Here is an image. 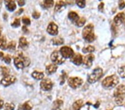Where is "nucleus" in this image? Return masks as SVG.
<instances>
[{
	"label": "nucleus",
	"instance_id": "423d86ee",
	"mask_svg": "<svg viewBox=\"0 0 125 110\" xmlns=\"http://www.w3.org/2000/svg\"><path fill=\"white\" fill-rule=\"evenodd\" d=\"M51 60L55 65H61L65 61V59L62 57L61 53L58 51H55L51 55Z\"/></svg>",
	"mask_w": 125,
	"mask_h": 110
},
{
	"label": "nucleus",
	"instance_id": "9d476101",
	"mask_svg": "<svg viewBox=\"0 0 125 110\" xmlns=\"http://www.w3.org/2000/svg\"><path fill=\"white\" fill-rule=\"evenodd\" d=\"M40 87L41 89L43 91H49L51 90L53 87V83L52 81L49 79H45L42 80L40 83Z\"/></svg>",
	"mask_w": 125,
	"mask_h": 110
},
{
	"label": "nucleus",
	"instance_id": "72a5a7b5",
	"mask_svg": "<svg viewBox=\"0 0 125 110\" xmlns=\"http://www.w3.org/2000/svg\"><path fill=\"white\" fill-rule=\"evenodd\" d=\"M22 22L26 25H30L31 24V21L29 17H23L22 19Z\"/></svg>",
	"mask_w": 125,
	"mask_h": 110
},
{
	"label": "nucleus",
	"instance_id": "a211bd4d",
	"mask_svg": "<svg viewBox=\"0 0 125 110\" xmlns=\"http://www.w3.org/2000/svg\"><path fill=\"white\" fill-rule=\"evenodd\" d=\"M5 3L8 10L11 12L13 11L16 9V5L13 1H6Z\"/></svg>",
	"mask_w": 125,
	"mask_h": 110
},
{
	"label": "nucleus",
	"instance_id": "4be33fe9",
	"mask_svg": "<svg viewBox=\"0 0 125 110\" xmlns=\"http://www.w3.org/2000/svg\"><path fill=\"white\" fill-rule=\"evenodd\" d=\"M52 42L53 45L58 46L62 45L64 43L63 39L61 37H55L52 40Z\"/></svg>",
	"mask_w": 125,
	"mask_h": 110
},
{
	"label": "nucleus",
	"instance_id": "6ab92c4d",
	"mask_svg": "<svg viewBox=\"0 0 125 110\" xmlns=\"http://www.w3.org/2000/svg\"><path fill=\"white\" fill-rule=\"evenodd\" d=\"M32 76L33 79L37 80H42L44 77V73L42 72H39L37 71H33L32 73Z\"/></svg>",
	"mask_w": 125,
	"mask_h": 110
},
{
	"label": "nucleus",
	"instance_id": "37998d69",
	"mask_svg": "<svg viewBox=\"0 0 125 110\" xmlns=\"http://www.w3.org/2000/svg\"><path fill=\"white\" fill-rule=\"evenodd\" d=\"M3 101L2 100H0V109H1V108L3 106Z\"/></svg>",
	"mask_w": 125,
	"mask_h": 110
},
{
	"label": "nucleus",
	"instance_id": "5701e85b",
	"mask_svg": "<svg viewBox=\"0 0 125 110\" xmlns=\"http://www.w3.org/2000/svg\"><path fill=\"white\" fill-rule=\"evenodd\" d=\"M0 49L3 50L6 49V39L5 36H0Z\"/></svg>",
	"mask_w": 125,
	"mask_h": 110
},
{
	"label": "nucleus",
	"instance_id": "c9c22d12",
	"mask_svg": "<svg viewBox=\"0 0 125 110\" xmlns=\"http://www.w3.org/2000/svg\"><path fill=\"white\" fill-rule=\"evenodd\" d=\"M2 60L7 64L10 63V62H11V57H10V56H9V55H6V56H4V57H3V58L2 59Z\"/></svg>",
	"mask_w": 125,
	"mask_h": 110
},
{
	"label": "nucleus",
	"instance_id": "4468645a",
	"mask_svg": "<svg viewBox=\"0 0 125 110\" xmlns=\"http://www.w3.org/2000/svg\"><path fill=\"white\" fill-rule=\"evenodd\" d=\"M125 20V14L124 12L118 13L114 18V22L117 26H119L124 22Z\"/></svg>",
	"mask_w": 125,
	"mask_h": 110
},
{
	"label": "nucleus",
	"instance_id": "20e7f679",
	"mask_svg": "<svg viewBox=\"0 0 125 110\" xmlns=\"http://www.w3.org/2000/svg\"><path fill=\"white\" fill-rule=\"evenodd\" d=\"M115 101L117 105H122L125 96V86L121 85L117 87L114 93Z\"/></svg>",
	"mask_w": 125,
	"mask_h": 110
},
{
	"label": "nucleus",
	"instance_id": "6e6552de",
	"mask_svg": "<svg viewBox=\"0 0 125 110\" xmlns=\"http://www.w3.org/2000/svg\"><path fill=\"white\" fill-rule=\"evenodd\" d=\"M60 52L64 59L71 58L74 55L73 50L68 46H63L61 47Z\"/></svg>",
	"mask_w": 125,
	"mask_h": 110
},
{
	"label": "nucleus",
	"instance_id": "f8f14e48",
	"mask_svg": "<svg viewBox=\"0 0 125 110\" xmlns=\"http://www.w3.org/2000/svg\"><path fill=\"white\" fill-rule=\"evenodd\" d=\"M47 32L52 36L57 35L58 33V26L54 22H51L48 25L47 29Z\"/></svg>",
	"mask_w": 125,
	"mask_h": 110
},
{
	"label": "nucleus",
	"instance_id": "473e14b6",
	"mask_svg": "<svg viewBox=\"0 0 125 110\" xmlns=\"http://www.w3.org/2000/svg\"><path fill=\"white\" fill-rule=\"evenodd\" d=\"M32 109V106L30 104V103L28 102H26L24 103L22 106L23 110H31Z\"/></svg>",
	"mask_w": 125,
	"mask_h": 110
},
{
	"label": "nucleus",
	"instance_id": "aec40b11",
	"mask_svg": "<svg viewBox=\"0 0 125 110\" xmlns=\"http://www.w3.org/2000/svg\"><path fill=\"white\" fill-rule=\"evenodd\" d=\"M83 101L81 100H77L73 104L72 106V110H80L81 108L83 106Z\"/></svg>",
	"mask_w": 125,
	"mask_h": 110
},
{
	"label": "nucleus",
	"instance_id": "f257e3e1",
	"mask_svg": "<svg viewBox=\"0 0 125 110\" xmlns=\"http://www.w3.org/2000/svg\"><path fill=\"white\" fill-rule=\"evenodd\" d=\"M82 37L87 42H92L95 40V35L94 32V25L89 24L84 27L82 30Z\"/></svg>",
	"mask_w": 125,
	"mask_h": 110
},
{
	"label": "nucleus",
	"instance_id": "4c0bfd02",
	"mask_svg": "<svg viewBox=\"0 0 125 110\" xmlns=\"http://www.w3.org/2000/svg\"><path fill=\"white\" fill-rule=\"evenodd\" d=\"M32 17L35 19H38L40 17V13L37 11H35L32 13Z\"/></svg>",
	"mask_w": 125,
	"mask_h": 110
},
{
	"label": "nucleus",
	"instance_id": "7c9ffc66",
	"mask_svg": "<svg viewBox=\"0 0 125 110\" xmlns=\"http://www.w3.org/2000/svg\"><path fill=\"white\" fill-rule=\"evenodd\" d=\"M76 3L77 4L78 7L83 9L85 7L86 1L84 0H77V1H76Z\"/></svg>",
	"mask_w": 125,
	"mask_h": 110
},
{
	"label": "nucleus",
	"instance_id": "79ce46f5",
	"mask_svg": "<svg viewBox=\"0 0 125 110\" xmlns=\"http://www.w3.org/2000/svg\"><path fill=\"white\" fill-rule=\"evenodd\" d=\"M23 11V9H20L19 10V11H17V12L16 13H18L17 15H20V14H21L22 12Z\"/></svg>",
	"mask_w": 125,
	"mask_h": 110
},
{
	"label": "nucleus",
	"instance_id": "58836bf2",
	"mask_svg": "<svg viewBox=\"0 0 125 110\" xmlns=\"http://www.w3.org/2000/svg\"><path fill=\"white\" fill-rule=\"evenodd\" d=\"M104 3L103 2H101L99 5H98V10L102 12L103 10H104Z\"/></svg>",
	"mask_w": 125,
	"mask_h": 110
},
{
	"label": "nucleus",
	"instance_id": "1a4fd4ad",
	"mask_svg": "<svg viewBox=\"0 0 125 110\" xmlns=\"http://www.w3.org/2000/svg\"><path fill=\"white\" fill-rule=\"evenodd\" d=\"M16 81V77L12 75H8L4 77L1 81V85L3 86L7 87L15 83Z\"/></svg>",
	"mask_w": 125,
	"mask_h": 110
},
{
	"label": "nucleus",
	"instance_id": "a19ab883",
	"mask_svg": "<svg viewBox=\"0 0 125 110\" xmlns=\"http://www.w3.org/2000/svg\"><path fill=\"white\" fill-rule=\"evenodd\" d=\"M22 31L26 33L29 32V30H28L26 26H23L22 27Z\"/></svg>",
	"mask_w": 125,
	"mask_h": 110
},
{
	"label": "nucleus",
	"instance_id": "de8ad7c7",
	"mask_svg": "<svg viewBox=\"0 0 125 110\" xmlns=\"http://www.w3.org/2000/svg\"><path fill=\"white\" fill-rule=\"evenodd\" d=\"M1 31H2V30L1 28H0V36H1Z\"/></svg>",
	"mask_w": 125,
	"mask_h": 110
},
{
	"label": "nucleus",
	"instance_id": "2f4dec72",
	"mask_svg": "<svg viewBox=\"0 0 125 110\" xmlns=\"http://www.w3.org/2000/svg\"><path fill=\"white\" fill-rule=\"evenodd\" d=\"M20 25H21V23H20V19H16L12 23H11V26L13 27H19Z\"/></svg>",
	"mask_w": 125,
	"mask_h": 110
},
{
	"label": "nucleus",
	"instance_id": "7ed1b4c3",
	"mask_svg": "<svg viewBox=\"0 0 125 110\" xmlns=\"http://www.w3.org/2000/svg\"><path fill=\"white\" fill-rule=\"evenodd\" d=\"M14 64L17 69H22L29 66L30 64V60L28 57L24 56L23 53H20L18 54L17 57L14 59Z\"/></svg>",
	"mask_w": 125,
	"mask_h": 110
},
{
	"label": "nucleus",
	"instance_id": "ea45409f",
	"mask_svg": "<svg viewBox=\"0 0 125 110\" xmlns=\"http://www.w3.org/2000/svg\"><path fill=\"white\" fill-rule=\"evenodd\" d=\"M18 4L20 6H23L25 5V1H22V0H20V1H18Z\"/></svg>",
	"mask_w": 125,
	"mask_h": 110
},
{
	"label": "nucleus",
	"instance_id": "c85d7f7f",
	"mask_svg": "<svg viewBox=\"0 0 125 110\" xmlns=\"http://www.w3.org/2000/svg\"><path fill=\"white\" fill-rule=\"evenodd\" d=\"M1 69L2 73V75L4 76V77L10 75V69L9 68H7V67H5H5L2 66Z\"/></svg>",
	"mask_w": 125,
	"mask_h": 110
},
{
	"label": "nucleus",
	"instance_id": "c03bdc74",
	"mask_svg": "<svg viewBox=\"0 0 125 110\" xmlns=\"http://www.w3.org/2000/svg\"><path fill=\"white\" fill-rule=\"evenodd\" d=\"M4 57V54L2 52H0V59L2 60V59Z\"/></svg>",
	"mask_w": 125,
	"mask_h": 110
},
{
	"label": "nucleus",
	"instance_id": "ddd939ff",
	"mask_svg": "<svg viewBox=\"0 0 125 110\" xmlns=\"http://www.w3.org/2000/svg\"><path fill=\"white\" fill-rule=\"evenodd\" d=\"M71 61L74 65L79 66L83 62V58H82V55H81L79 53L74 54L73 56L71 58Z\"/></svg>",
	"mask_w": 125,
	"mask_h": 110
},
{
	"label": "nucleus",
	"instance_id": "49530a36",
	"mask_svg": "<svg viewBox=\"0 0 125 110\" xmlns=\"http://www.w3.org/2000/svg\"><path fill=\"white\" fill-rule=\"evenodd\" d=\"M52 110H61V109H60V107H54Z\"/></svg>",
	"mask_w": 125,
	"mask_h": 110
},
{
	"label": "nucleus",
	"instance_id": "a18cd8bd",
	"mask_svg": "<svg viewBox=\"0 0 125 110\" xmlns=\"http://www.w3.org/2000/svg\"><path fill=\"white\" fill-rule=\"evenodd\" d=\"M3 18H4V19H5V20H7V13H4V15H3Z\"/></svg>",
	"mask_w": 125,
	"mask_h": 110
},
{
	"label": "nucleus",
	"instance_id": "f704fd0d",
	"mask_svg": "<svg viewBox=\"0 0 125 110\" xmlns=\"http://www.w3.org/2000/svg\"><path fill=\"white\" fill-rule=\"evenodd\" d=\"M63 104V101L60 100H57L54 102V105L55 107H60Z\"/></svg>",
	"mask_w": 125,
	"mask_h": 110
},
{
	"label": "nucleus",
	"instance_id": "412c9836",
	"mask_svg": "<svg viewBox=\"0 0 125 110\" xmlns=\"http://www.w3.org/2000/svg\"><path fill=\"white\" fill-rule=\"evenodd\" d=\"M28 42L25 37H21L19 40V47L21 49H24L28 46Z\"/></svg>",
	"mask_w": 125,
	"mask_h": 110
},
{
	"label": "nucleus",
	"instance_id": "bb28decb",
	"mask_svg": "<svg viewBox=\"0 0 125 110\" xmlns=\"http://www.w3.org/2000/svg\"><path fill=\"white\" fill-rule=\"evenodd\" d=\"M16 43L15 41H11L9 43V45H7L6 49H9L10 51H14L16 49Z\"/></svg>",
	"mask_w": 125,
	"mask_h": 110
},
{
	"label": "nucleus",
	"instance_id": "c756f323",
	"mask_svg": "<svg viewBox=\"0 0 125 110\" xmlns=\"http://www.w3.org/2000/svg\"><path fill=\"white\" fill-rule=\"evenodd\" d=\"M86 22V19L83 17L80 18L79 20H78V21L76 22V25L78 27H82L84 25V23Z\"/></svg>",
	"mask_w": 125,
	"mask_h": 110
},
{
	"label": "nucleus",
	"instance_id": "393cba45",
	"mask_svg": "<svg viewBox=\"0 0 125 110\" xmlns=\"http://www.w3.org/2000/svg\"><path fill=\"white\" fill-rule=\"evenodd\" d=\"M54 1L52 0H46L43 2V5L45 8H51L53 6Z\"/></svg>",
	"mask_w": 125,
	"mask_h": 110
},
{
	"label": "nucleus",
	"instance_id": "cd10ccee",
	"mask_svg": "<svg viewBox=\"0 0 125 110\" xmlns=\"http://www.w3.org/2000/svg\"><path fill=\"white\" fill-rule=\"evenodd\" d=\"M118 73L120 77L122 79L125 78V66L119 68L118 70Z\"/></svg>",
	"mask_w": 125,
	"mask_h": 110
},
{
	"label": "nucleus",
	"instance_id": "39448f33",
	"mask_svg": "<svg viewBox=\"0 0 125 110\" xmlns=\"http://www.w3.org/2000/svg\"><path fill=\"white\" fill-rule=\"evenodd\" d=\"M103 75V70L100 67H97L88 76L87 81L90 83H94L98 81Z\"/></svg>",
	"mask_w": 125,
	"mask_h": 110
},
{
	"label": "nucleus",
	"instance_id": "b1692460",
	"mask_svg": "<svg viewBox=\"0 0 125 110\" xmlns=\"http://www.w3.org/2000/svg\"><path fill=\"white\" fill-rule=\"evenodd\" d=\"M94 49H94V46L89 45L87 47L83 48V49H82V52H83V53H91L94 51Z\"/></svg>",
	"mask_w": 125,
	"mask_h": 110
},
{
	"label": "nucleus",
	"instance_id": "f3484780",
	"mask_svg": "<svg viewBox=\"0 0 125 110\" xmlns=\"http://www.w3.org/2000/svg\"><path fill=\"white\" fill-rule=\"evenodd\" d=\"M66 7V3L62 1H60L57 2L55 7V11L56 12H60L62 10H63L64 8Z\"/></svg>",
	"mask_w": 125,
	"mask_h": 110
},
{
	"label": "nucleus",
	"instance_id": "e433bc0d",
	"mask_svg": "<svg viewBox=\"0 0 125 110\" xmlns=\"http://www.w3.org/2000/svg\"><path fill=\"white\" fill-rule=\"evenodd\" d=\"M125 7V2L124 1H120L119 2V9L120 10L124 9Z\"/></svg>",
	"mask_w": 125,
	"mask_h": 110
},
{
	"label": "nucleus",
	"instance_id": "0eeeda50",
	"mask_svg": "<svg viewBox=\"0 0 125 110\" xmlns=\"http://www.w3.org/2000/svg\"><path fill=\"white\" fill-rule=\"evenodd\" d=\"M83 83V80L80 77H70L68 80V84L70 87L73 89H76L80 87Z\"/></svg>",
	"mask_w": 125,
	"mask_h": 110
},
{
	"label": "nucleus",
	"instance_id": "9b49d317",
	"mask_svg": "<svg viewBox=\"0 0 125 110\" xmlns=\"http://www.w3.org/2000/svg\"><path fill=\"white\" fill-rule=\"evenodd\" d=\"M94 60V56L93 54H89L84 57L83 59V66L86 69H90L92 65V62Z\"/></svg>",
	"mask_w": 125,
	"mask_h": 110
},
{
	"label": "nucleus",
	"instance_id": "2eb2a0df",
	"mask_svg": "<svg viewBox=\"0 0 125 110\" xmlns=\"http://www.w3.org/2000/svg\"><path fill=\"white\" fill-rule=\"evenodd\" d=\"M57 70V66L55 64H50L46 66V72L48 75H52Z\"/></svg>",
	"mask_w": 125,
	"mask_h": 110
},
{
	"label": "nucleus",
	"instance_id": "a878e982",
	"mask_svg": "<svg viewBox=\"0 0 125 110\" xmlns=\"http://www.w3.org/2000/svg\"><path fill=\"white\" fill-rule=\"evenodd\" d=\"M15 106L12 103H6L4 107V110H14Z\"/></svg>",
	"mask_w": 125,
	"mask_h": 110
},
{
	"label": "nucleus",
	"instance_id": "dca6fc26",
	"mask_svg": "<svg viewBox=\"0 0 125 110\" xmlns=\"http://www.w3.org/2000/svg\"><path fill=\"white\" fill-rule=\"evenodd\" d=\"M68 19H69L70 20H71L72 22H75V23L77 22L78 20L80 19L79 16L78 15V14L76 12H73V11L70 12L68 13Z\"/></svg>",
	"mask_w": 125,
	"mask_h": 110
},
{
	"label": "nucleus",
	"instance_id": "f03ea898",
	"mask_svg": "<svg viewBox=\"0 0 125 110\" xmlns=\"http://www.w3.org/2000/svg\"><path fill=\"white\" fill-rule=\"evenodd\" d=\"M119 82V78L115 75L106 77L102 82V85L104 89H111L114 88Z\"/></svg>",
	"mask_w": 125,
	"mask_h": 110
}]
</instances>
